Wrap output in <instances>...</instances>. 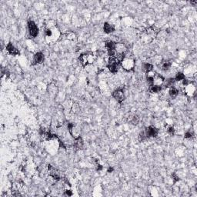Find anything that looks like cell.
<instances>
[{"label": "cell", "mask_w": 197, "mask_h": 197, "mask_svg": "<svg viewBox=\"0 0 197 197\" xmlns=\"http://www.w3.org/2000/svg\"><path fill=\"white\" fill-rule=\"evenodd\" d=\"M79 62L83 66L93 63L96 60V56L92 54H82L79 58Z\"/></svg>", "instance_id": "cell-1"}, {"label": "cell", "mask_w": 197, "mask_h": 197, "mask_svg": "<svg viewBox=\"0 0 197 197\" xmlns=\"http://www.w3.org/2000/svg\"><path fill=\"white\" fill-rule=\"evenodd\" d=\"M118 62L117 60L116 59L115 57H110L109 59V61H108V63H107V68L109 69L110 72H113V73H116L118 72Z\"/></svg>", "instance_id": "cell-2"}, {"label": "cell", "mask_w": 197, "mask_h": 197, "mask_svg": "<svg viewBox=\"0 0 197 197\" xmlns=\"http://www.w3.org/2000/svg\"><path fill=\"white\" fill-rule=\"evenodd\" d=\"M146 137V134H145L144 132H141V133L139 134V139H140V140H143Z\"/></svg>", "instance_id": "cell-21"}, {"label": "cell", "mask_w": 197, "mask_h": 197, "mask_svg": "<svg viewBox=\"0 0 197 197\" xmlns=\"http://www.w3.org/2000/svg\"><path fill=\"white\" fill-rule=\"evenodd\" d=\"M175 81L179 82V81H183V79H185V75L182 73V72H178L175 77Z\"/></svg>", "instance_id": "cell-15"}, {"label": "cell", "mask_w": 197, "mask_h": 197, "mask_svg": "<svg viewBox=\"0 0 197 197\" xmlns=\"http://www.w3.org/2000/svg\"><path fill=\"white\" fill-rule=\"evenodd\" d=\"M122 66L123 67L124 69L126 70H131L134 67V61L131 59H124L122 62H121Z\"/></svg>", "instance_id": "cell-4"}, {"label": "cell", "mask_w": 197, "mask_h": 197, "mask_svg": "<svg viewBox=\"0 0 197 197\" xmlns=\"http://www.w3.org/2000/svg\"><path fill=\"white\" fill-rule=\"evenodd\" d=\"M66 193L67 196H72V192H71V190H66Z\"/></svg>", "instance_id": "cell-23"}, {"label": "cell", "mask_w": 197, "mask_h": 197, "mask_svg": "<svg viewBox=\"0 0 197 197\" xmlns=\"http://www.w3.org/2000/svg\"><path fill=\"white\" fill-rule=\"evenodd\" d=\"M143 69L145 72H151L153 70V65L150 64V63H145L143 65Z\"/></svg>", "instance_id": "cell-17"}, {"label": "cell", "mask_w": 197, "mask_h": 197, "mask_svg": "<svg viewBox=\"0 0 197 197\" xmlns=\"http://www.w3.org/2000/svg\"><path fill=\"white\" fill-rule=\"evenodd\" d=\"M44 61V55L42 52H37L35 55V62L36 63H42Z\"/></svg>", "instance_id": "cell-12"}, {"label": "cell", "mask_w": 197, "mask_h": 197, "mask_svg": "<svg viewBox=\"0 0 197 197\" xmlns=\"http://www.w3.org/2000/svg\"><path fill=\"white\" fill-rule=\"evenodd\" d=\"M114 30H115V28L112 25H110L108 22H105L104 24V32L105 33L109 34V33H112Z\"/></svg>", "instance_id": "cell-11"}, {"label": "cell", "mask_w": 197, "mask_h": 197, "mask_svg": "<svg viewBox=\"0 0 197 197\" xmlns=\"http://www.w3.org/2000/svg\"><path fill=\"white\" fill-rule=\"evenodd\" d=\"M113 97L116 98L119 102H122L124 100V93L122 89H117L112 93Z\"/></svg>", "instance_id": "cell-7"}, {"label": "cell", "mask_w": 197, "mask_h": 197, "mask_svg": "<svg viewBox=\"0 0 197 197\" xmlns=\"http://www.w3.org/2000/svg\"><path fill=\"white\" fill-rule=\"evenodd\" d=\"M174 132H175V130L172 126H169L168 128V132L170 134V135H173L174 134Z\"/></svg>", "instance_id": "cell-20"}, {"label": "cell", "mask_w": 197, "mask_h": 197, "mask_svg": "<svg viewBox=\"0 0 197 197\" xmlns=\"http://www.w3.org/2000/svg\"><path fill=\"white\" fill-rule=\"evenodd\" d=\"M102 169V167L100 165H97V169H98V170H101Z\"/></svg>", "instance_id": "cell-24"}, {"label": "cell", "mask_w": 197, "mask_h": 197, "mask_svg": "<svg viewBox=\"0 0 197 197\" xmlns=\"http://www.w3.org/2000/svg\"><path fill=\"white\" fill-rule=\"evenodd\" d=\"M171 65H172L171 62H169V61L165 62L163 64V66H162V69H163V70H164V71H167V70H169V69H170V67H171Z\"/></svg>", "instance_id": "cell-18"}, {"label": "cell", "mask_w": 197, "mask_h": 197, "mask_svg": "<svg viewBox=\"0 0 197 197\" xmlns=\"http://www.w3.org/2000/svg\"><path fill=\"white\" fill-rule=\"evenodd\" d=\"M115 51L116 52V55L119 54H125L127 51L126 47L123 43H116L115 46Z\"/></svg>", "instance_id": "cell-6"}, {"label": "cell", "mask_w": 197, "mask_h": 197, "mask_svg": "<svg viewBox=\"0 0 197 197\" xmlns=\"http://www.w3.org/2000/svg\"><path fill=\"white\" fill-rule=\"evenodd\" d=\"M6 50L8 51V52L11 55H19V52L15 48V46L12 44V43H9L6 46Z\"/></svg>", "instance_id": "cell-9"}, {"label": "cell", "mask_w": 197, "mask_h": 197, "mask_svg": "<svg viewBox=\"0 0 197 197\" xmlns=\"http://www.w3.org/2000/svg\"><path fill=\"white\" fill-rule=\"evenodd\" d=\"M178 90L176 89V88H173V87H172V88H170V89H169V95H170V96H172V97H175V96H176L177 95H178Z\"/></svg>", "instance_id": "cell-16"}, {"label": "cell", "mask_w": 197, "mask_h": 197, "mask_svg": "<svg viewBox=\"0 0 197 197\" xmlns=\"http://www.w3.org/2000/svg\"><path fill=\"white\" fill-rule=\"evenodd\" d=\"M115 46H116V43L114 42H112V41H108V42H106L105 46L107 48L108 52L115 50Z\"/></svg>", "instance_id": "cell-13"}, {"label": "cell", "mask_w": 197, "mask_h": 197, "mask_svg": "<svg viewBox=\"0 0 197 197\" xmlns=\"http://www.w3.org/2000/svg\"><path fill=\"white\" fill-rule=\"evenodd\" d=\"M112 170H113V169H112V168H109V170H108V172H112Z\"/></svg>", "instance_id": "cell-25"}, {"label": "cell", "mask_w": 197, "mask_h": 197, "mask_svg": "<svg viewBox=\"0 0 197 197\" xmlns=\"http://www.w3.org/2000/svg\"><path fill=\"white\" fill-rule=\"evenodd\" d=\"M144 132L146 137H156L159 133V130L153 126H149V128H146Z\"/></svg>", "instance_id": "cell-5"}, {"label": "cell", "mask_w": 197, "mask_h": 197, "mask_svg": "<svg viewBox=\"0 0 197 197\" xmlns=\"http://www.w3.org/2000/svg\"><path fill=\"white\" fill-rule=\"evenodd\" d=\"M164 82V78L160 75H157L155 74L154 78H153V85L154 86H160Z\"/></svg>", "instance_id": "cell-8"}, {"label": "cell", "mask_w": 197, "mask_h": 197, "mask_svg": "<svg viewBox=\"0 0 197 197\" xmlns=\"http://www.w3.org/2000/svg\"><path fill=\"white\" fill-rule=\"evenodd\" d=\"M28 28L29 30V33L31 35V36L35 38L38 35L39 33V29L37 27V26L35 25V23L33 21H29L28 22Z\"/></svg>", "instance_id": "cell-3"}, {"label": "cell", "mask_w": 197, "mask_h": 197, "mask_svg": "<svg viewBox=\"0 0 197 197\" xmlns=\"http://www.w3.org/2000/svg\"><path fill=\"white\" fill-rule=\"evenodd\" d=\"M82 146H83V141L82 138L80 136H78L77 138H75L74 142V147L76 149H82Z\"/></svg>", "instance_id": "cell-10"}, {"label": "cell", "mask_w": 197, "mask_h": 197, "mask_svg": "<svg viewBox=\"0 0 197 197\" xmlns=\"http://www.w3.org/2000/svg\"><path fill=\"white\" fill-rule=\"evenodd\" d=\"M67 38L69 39H75V34L72 32H69L67 33Z\"/></svg>", "instance_id": "cell-19"}, {"label": "cell", "mask_w": 197, "mask_h": 197, "mask_svg": "<svg viewBox=\"0 0 197 197\" xmlns=\"http://www.w3.org/2000/svg\"><path fill=\"white\" fill-rule=\"evenodd\" d=\"M162 88L160 86H154V85H152L151 87H150V91L151 93H160L161 91Z\"/></svg>", "instance_id": "cell-14"}, {"label": "cell", "mask_w": 197, "mask_h": 197, "mask_svg": "<svg viewBox=\"0 0 197 197\" xmlns=\"http://www.w3.org/2000/svg\"><path fill=\"white\" fill-rule=\"evenodd\" d=\"M192 135H193V134H192L191 132H186V135H185V137H186V138H191Z\"/></svg>", "instance_id": "cell-22"}]
</instances>
